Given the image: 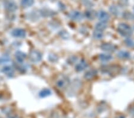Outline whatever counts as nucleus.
I'll return each mask as SVG.
<instances>
[{
  "mask_svg": "<svg viewBox=\"0 0 134 118\" xmlns=\"http://www.w3.org/2000/svg\"><path fill=\"white\" fill-rule=\"evenodd\" d=\"M34 0H21V5L23 8H28L33 5Z\"/></svg>",
  "mask_w": 134,
  "mask_h": 118,
  "instance_id": "412c9836",
  "label": "nucleus"
},
{
  "mask_svg": "<svg viewBox=\"0 0 134 118\" xmlns=\"http://www.w3.org/2000/svg\"><path fill=\"white\" fill-rule=\"evenodd\" d=\"M118 32L120 35L124 37H129L133 33L132 29L126 23H120L118 26Z\"/></svg>",
  "mask_w": 134,
  "mask_h": 118,
  "instance_id": "f257e3e1",
  "label": "nucleus"
},
{
  "mask_svg": "<svg viewBox=\"0 0 134 118\" xmlns=\"http://www.w3.org/2000/svg\"><path fill=\"white\" fill-rule=\"evenodd\" d=\"M68 17L76 21H80L83 19V15L81 12L77 10H72L68 13Z\"/></svg>",
  "mask_w": 134,
  "mask_h": 118,
  "instance_id": "20e7f679",
  "label": "nucleus"
},
{
  "mask_svg": "<svg viewBox=\"0 0 134 118\" xmlns=\"http://www.w3.org/2000/svg\"><path fill=\"white\" fill-rule=\"evenodd\" d=\"M97 13L95 10H88L85 13V16L89 20H93L97 17Z\"/></svg>",
  "mask_w": 134,
  "mask_h": 118,
  "instance_id": "2eb2a0df",
  "label": "nucleus"
},
{
  "mask_svg": "<svg viewBox=\"0 0 134 118\" xmlns=\"http://www.w3.org/2000/svg\"><path fill=\"white\" fill-rule=\"evenodd\" d=\"M87 67V63L85 60H82L75 66L76 71L80 72L83 71Z\"/></svg>",
  "mask_w": 134,
  "mask_h": 118,
  "instance_id": "9b49d317",
  "label": "nucleus"
},
{
  "mask_svg": "<svg viewBox=\"0 0 134 118\" xmlns=\"http://www.w3.org/2000/svg\"><path fill=\"white\" fill-rule=\"evenodd\" d=\"M11 34L13 37L23 38L25 37L26 33L25 29L21 28H16L13 30L11 32Z\"/></svg>",
  "mask_w": 134,
  "mask_h": 118,
  "instance_id": "423d86ee",
  "label": "nucleus"
},
{
  "mask_svg": "<svg viewBox=\"0 0 134 118\" xmlns=\"http://www.w3.org/2000/svg\"><path fill=\"white\" fill-rule=\"evenodd\" d=\"M97 18L100 21H103V22L107 23L110 19V15L108 14V13L104 10H100L97 13Z\"/></svg>",
  "mask_w": 134,
  "mask_h": 118,
  "instance_id": "0eeeda50",
  "label": "nucleus"
},
{
  "mask_svg": "<svg viewBox=\"0 0 134 118\" xmlns=\"http://www.w3.org/2000/svg\"><path fill=\"white\" fill-rule=\"evenodd\" d=\"M100 48L102 50L106 51V52H110V53L114 52L116 49V47L114 45L109 42L103 43V44L101 45Z\"/></svg>",
  "mask_w": 134,
  "mask_h": 118,
  "instance_id": "6e6552de",
  "label": "nucleus"
},
{
  "mask_svg": "<svg viewBox=\"0 0 134 118\" xmlns=\"http://www.w3.org/2000/svg\"><path fill=\"white\" fill-rule=\"evenodd\" d=\"M69 85H70V79L66 76L59 79L56 82V85L60 89L67 88Z\"/></svg>",
  "mask_w": 134,
  "mask_h": 118,
  "instance_id": "39448f33",
  "label": "nucleus"
},
{
  "mask_svg": "<svg viewBox=\"0 0 134 118\" xmlns=\"http://www.w3.org/2000/svg\"><path fill=\"white\" fill-rule=\"evenodd\" d=\"M4 7L9 12H14L17 10V5L14 0H4Z\"/></svg>",
  "mask_w": 134,
  "mask_h": 118,
  "instance_id": "f03ea898",
  "label": "nucleus"
},
{
  "mask_svg": "<svg viewBox=\"0 0 134 118\" xmlns=\"http://www.w3.org/2000/svg\"><path fill=\"white\" fill-rule=\"evenodd\" d=\"M15 57L18 61V63H23L25 61L26 58V54L25 53L20 51H17L15 53Z\"/></svg>",
  "mask_w": 134,
  "mask_h": 118,
  "instance_id": "f8f14e48",
  "label": "nucleus"
},
{
  "mask_svg": "<svg viewBox=\"0 0 134 118\" xmlns=\"http://www.w3.org/2000/svg\"><path fill=\"white\" fill-rule=\"evenodd\" d=\"M110 12L114 16H119L120 14V8L115 5H111L109 8Z\"/></svg>",
  "mask_w": 134,
  "mask_h": 118,
  "instance_id": "dca6fc26",
  "label": "nucleus"
},
{
  "mask_svg": "<svg viewBox=\"0 0 134 118\" xmlns=\"http://www.w3.org/2000/svg\"><path fill=\"white\" fill-rule=\"evenodd\" d=\"M7 118H19V117L16 113L9 112L7 114Z\"/></svg>",
  "mask_w": 134,
  "mask_h": 118,
  "instance_id": "5701e85b",
  "label": "nucleus"
},
{
  "mask_svg": "<svg viewBox=\"0 0 134 118\" xmlns=\"http://www.w3.org/2000/svg\"><path fill=\"white\" fill-rule=\"evenodd\" d=\"M127 0L126 1H125V0H124V1H122V0H119V4L121 6H124V7H125L127 4Z\"/></svg>",
  "mask_w": 134,
  "mask_h": 118,
  "instance_id": "b1692460",
  "label": "nucleus"
},
{
  "mask_svg": "<svg viewBox=\"0 0 134 118\" xmlns=\"http://www.w3.org/2000/svg\"><path fill=\"white\" fill-rule=\"evenodd\" d=\"M93 37L96 40H101L104 37V32L103 31L96 30L93 32Z\"/></svg>",
  "mask_w": 134,
  "mask_h": 118,
  "instance_id": "aec40b11",
  "label": "nucleus"
},
{
  "mask_svg": "<svg viewBox=\"0 0 134 118\" xmlns=\"http://www.w3.org/2000/svg\"><path fill=\"white\" fill-rule=\"evenodd\" d=\"M133 12H134V7H133Z\"/></svg>",
  "mask_w": 134,
  "mask_h": 118,
  "instance_id": "393cba45",
  "label": "nucleus"
},
{
  "mask_svg": "<svg viewBox=\"0 0 134 118\" xmlns=\"http://www.w3.org/2000/svg\"><path fill=\"white\" fill-rule=\"evenodd\" d=\"M98 58L100 60L103 62H107L113 59V56L110 54L107 53H101L99 54Z\"/></svg>",
  "mask_w": 134,
  "mask_h": 118,
  "instance_id": "ddd939ff",
  "label": "nucleus"
},
{
  "mask_svg": "<svg viewBox=\"0 0 134 118\" xmlns=\"http://www.w3.org/2000/svg\"><path fill=\"white\" fill-rule=\"evenodd\" d=\"M1 71L3 74H4L5 75H7V76H9V77H12L14 74V68L9 65L4 66V67L2 69Z\"/></svg>",
  "mask_w": 134,
  "mask_h": 118,
  "instance_id": "1a4fd4ad",
  "label": "nucleus"
},
{
  "mask_svg": "<svg viewBox=\"0 0 134 118\" xmlns=\"http://www.w3.org/2000/svg\"><path fill=\"white\" fill-rule=\"evenodd\" d=\"M12 63V59L8 55H3L0 57V64L4 65V64H9Z\"/></svg>",
  "mask_w": 134,
  "mask_h": 118,
  "instance_id": "f3484780",
  "label": "nucleus"
},
{
  "mask_svg": "<svg viewBox=\"0 0 134 118\" xmlns=\"http://www.w3.org/2000/svg\"><path fill=\"white\" fill-rule=\"evenodd\" d=\"M117 56L119 59L122 60L128 59L131 57V54L127 51L120 50L117 53Z\"/></svg>",
  "mask_w": 134,
  "mask_h": 118,
  "instance_id": "4468645a",
  "label": "nucleus"
},
{
  "mask_svg": "<svg viewBox=\"0 0 134 118\" xmlns=\"http://www.w3.org/2000/svg\"><path fill=\"white\" fill-rule=\"evenodd\" d=\"M52 1H55V0H52Z\"/></svg>",
  "mask_w": 134,
  "mask_h": 118,
  "instance_id": "a878e982",
  "label": "nucleus"
},
{
  "mask_svg": "<svg viewBox=\"0 0 134 118\" xmlns=\"http://www.w3.org/2000/svg\"><path fill=\"white\" fill-rule=\"evenodd\" d=\"M29 58L30 61L33 62V63H38V62L41 61L42 54L38 51L33 50L30 52Z\"/></svg>",
  "mask_w": 134,
  "mask_h": 118,
  "instance_id": "7ed1b4c3",
  "label": "nucleus"
},
{
  "mask_svg": "<svg viewBox=\"0 0 134 118\" xmlns=\"http://www.w3.org/2000/svg\"><path fill=\"white\" fill-rule=\"evenodd\" d=\"M97 74V70L96 69H90L85 72V75H84V78L86 80L90 81L94 78L96 76Z\"/></svg>",
  "mask_w": 134,
  "mask_h": 118,
  "instance_id": "9d476101",
  "label": "nucleus"
},
{
  "mask_svg": "<svg viewBox=\"0 0 134 118\" xmlns=\"http://www.w3.org/2000/svg\"><path fill=\"white\" fill-rule=\"evenodd\" d=\"M108 27L107 23L103 22V21H99L95 25V29L98 30V31H104L105 29H106Z\"/></svg>",
  "mask_w": 134,
  "mask_h": 118,
  "instance_id": "a211bd4d",
  "label": "nucleus"
},
{
  "mask_svg": "<svg viewBox=\"0 0 134 118\" xmlns=\"http://www.w3.org/2000/svg\"><path fill=\"white\" fill-rule=\"evenodd\" d=\"M125 43L126 44V46L129 47H134V40L131 39V38H127V39L125 41Z\"/></svg>",
  "mask_w": 134,
  "mask_h": 118,
  "instance_id": "4be33fe9",
  "label": "nucleus"
},
{
  "mask_svg": "<svg viewBox=\"0 0 134 118\" xmlns=\"http://www.w3.org/2000/svg\"><path fill=\"white\" fill-rule=\"evenodd\" d=\"M51 94V91L48 88H44L41 90L39 93V96L41 98H45L49 96Z\"/></svg>",
  "mask_w": 134,
  "mask_h": 118,
  "instance_id": "6ab92c4d",
  "label": "nucleus"
}]
</instances>
